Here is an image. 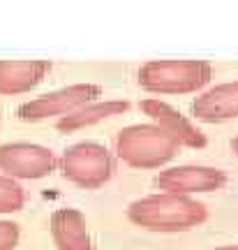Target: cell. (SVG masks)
Returning a JSON list of instances; mask_svg holds the SVG:
<instances>
[{"label": "cell", "mask_w": 238, "mask_h": 250, "mask_svg": "<svg viewBox=\"0 0 238 250\" xmlns=\"http://www.w3.org/2000/svg\"><path fill=\"white\" fill-rule=\"evenodd\" d=\"M180 144L155 123L123 127L116 137V155L137 169H159L176 158Z\"/></svg>", "instance_id": "cell-3"}, {"label": "cell", "mask_w": 238, "mask_h": 250, "mask_svg": "<svg viewBox=\"0 0 238 250\" xmlns=\"http://www.w3.org/2000/svg\"><path fill=\"white\" fill-rule=\"evenodd\" d=\"M213 79V65L197 58H164L143 62L137 81L143 90L158 95H185L201 90Z\"/></svg>", "instance_id": "cell-2"}, {"label": "cell", "mask_w": 238, "mask_h": 250, "mask_svg": "<svg viewBox=\"0 0 238 250\" xmlns=\"http://www.w3.org/2000/svg\"><path fill=\"white\" fill-rule=\"evenodd\" d=\"M231 151H234V155H238V137L231 139Z\"/></svg>", "instance_id": "cell-16"}, {"label": "cell", "mask_w": 238, "mask_h": 250, "mask_svg": "<svg viewBox=\"0 0 238 250\" xmlns=\"http://www.w3.org/2000/svg\"><path fill=\"white\" fill-rule=\"evenodd\" d=\"M141 109L153 123L159 125L167 134H171L180 146H187V148H203V146L208 144L206 134H203L190 118L183 116L176 107H171V104L164 102V100H159V98L143 100Z\"/></svg>", "instance_id": "cell-8"}, {"label": "cell", "mask_w": 238, "mask_h": 250, "mask_svg": "<svg viewBox=\"0 0 238 250\" xmlns=\"http://www.w3.org/2000/svg\"><path fill=\"white\" fill-rule=\"evenodd\" d=\"M26 204V192L14 179L0 174V213H17Z\"/></svg>", "instance_id": "cell-13"}, {"label": "cell", "mask_w": 238, "mask_h": 250, "mask_svg": "<svg viewBox=\"0 0 238 250\" xmlns=\"http://www.w3.org/2000/svg\"><path fill=\"white\" fill-rule=\"evenodd\" d=\"M127 218L150 232H187L208 220V208L187 195L158 192L132 202Z\"/></svg>", "instance_id": "cell-1"}, {"label": "cell", "mask_w": 238, "mask_h": 250, "mask_svg": "<svg viewBox=\"0 0 238 250\" xmlns=\"http://www.w3.org/2000/svg\"><path fill=\"white\" fill-rule=\"evenodd\" d=\"M51 236L58 250H93L86 218L77 208H58V211H53Z\"/></svg>", "instance_id": "cell-11"}, {"label": "cell", "mask_w": 238, "mask_h": 250, "mask_svg": "<svg viewBox=\"0 0 238 250\" xmlns=\"http://www.w3.org/2000/svg\"><path fill=\"white\" fill-rule=\"evenodd\" d=\"M192 116L201 123H224L238 118V81L218 83L192 102Z\"/></svg>", "instance_id": "cell-9"}, {"label": "cell", "mask_w": 238, "mask_h": 250, "mask_svg": "<svg viewBox=\"0 0 238 250\" xmlns=\"http://www.w3.org/2000/svg\"><path fill=\"white\" fill-rule=\"evenodd\" d=\"M58 167V160L51 148L40 144L14 142L0 146V171L9 179H44Z\"/></svg>", "instance_id": "cell-6"}, {"label": "cell", "mask_w": 238, "mask_h": 250, "mask_svg": "<svg viewBox=\"0 0 238 250\" xmlns=\"http://www.w3.org/2000/svg\"><path fill=\"white\" fill-rule=\"evenodd\" d=\"M49 70V61H0V95H21L33 90Z\"/></svg>", "instance_id": "cell-10"}, {"label": "cell", "mask_w": 238, "mask_h": 250, "mask_svg": "<svg viewBox=\"0 0 238 250\" xmlns=\"http://www.w3.org/2000/svg\"><path fill=\"white\" fill-rule=\"evenodd\" d=\"M60 171L74 186L95 190L114 176V158L102 144L81 142L65 148L60 158Z\"/></svg>", "instance_id": "cell-4"}, {"label": "cell", "mask_w": 238, "mask_h": 250, "mask_svg": "<svg viewBox=\"0 0 238 250\" xmlns=\"http://www.w3.org/2000/svg\"><path fill=\"white\" fill-rule=\"evenodd\" d=\"M19 225L9 220H0V250H14L19 243Z\"/></svg>", "instance_id": "cell-14"}, {"label": "cell", "mask_w": 238, "mask_h": 250, "mask_svg": "<svg viewBox=\"0 0 238 250\" xmlns=\"http://www.w3.org/2000/svg\"><path fill=\"white\" fill-rule=\"evenodd\" d=\"M227 186V174L218 167L206 165H180L162 169L155 176V188L174 195H197V192H215Z\"/></svg>", "instance_id": "cell-7"}, {"label": "cell", "mask_w": 238, "mask_h": 250, "mask_svg": "<svg viewBox=\"0 0 238 250\" xmlns=\"http://www.w3.org/2000/svg\"><path fill=\"white\" fill-rule=\"evenodd\" d=\"M102 95V86L97 83H72L65 88L44 93L35 100H28L19 107V118L21 121H46L53 116H67L79 107L95 102V98Z\"/></svg>", "instance_id": "cell-5"}, {"label": "cell", "mask_w": 238, "mask_h": 250, "mask_svg": "<svg viewBox=\"0 0 238 250\" xmlns=\"http://www.w3.org/2000/svg\"><path fill=\"white\" fill-rule=\"evenodd\" d=\"M130 109V104L125 100H99V102H88L79 107L77 111H72L67 116H62L58 121V130L62 132H74V130H81V127H88V125H95L99 121H106V118L120 116Z\"/></svg>", "instance_id": "cell-12"}, {"label": "cell", "mask_w": 238, "mask_h": 250, "mask_svg": "<svg viewBox=\"0 0 238 250\" xmlns=\"http://www.w3.org/2000/svg\"><path fill=\"white\" fill-rule=\"evenodd\" d=\"M215 250H238V243H229V246H220V248Z\"/></svg>", "instance_id": "cell-15"}]
</instances>
